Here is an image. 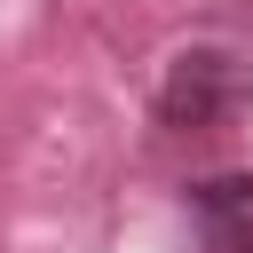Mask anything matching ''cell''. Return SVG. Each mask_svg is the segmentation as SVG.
<instances>
[{
  "instance_id": "1",
  "label": "cell",
  "mask_w": 253,
  "mask_h": 253,
  "mask_svg": "<svg viewBox=\"0 0 253 253\" xmlns=\"http://www.w3.org/2000/svg\"><path fill=\"white\" fill-rule=\"evenodd\" d=\"M253 111V63L229 47H182L158 79V126L166 134H229Z\"/></svg>"
},
{
  "instance_id": "2",
  "label": "cell",
  "mask_w": 253,
  "mask_h": 253,
  "mask_svg": "<svg viewBox=\"0 0 253 253\" xmlns=\"http://www.w3.org/2000/svg\"><path fill=\"white\" fill-rule=\"evenodd\" d=\"M190 253H253V174H206L182 190Z\"/></svg>"
}]
</instances>
